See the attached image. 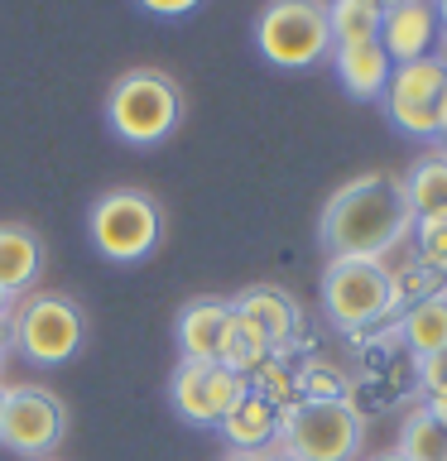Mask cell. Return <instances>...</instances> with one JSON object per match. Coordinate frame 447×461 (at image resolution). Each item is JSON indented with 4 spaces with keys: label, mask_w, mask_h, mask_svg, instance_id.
Wrapping results in <instances>:
<instances>
[{
    "label": "cell",
    "mask_w": 447,
    "mask_h": 461,
    "mask_svg": "<svg viewBox=\"0 0 447 461\" xmlns=\"http://www.w3.org/2000/svg\"><path fill=\"white\" fill-rule=\"evenodd\" d=\"M370 5H375V10H389V5H399V0H370Z\"/></svg>",
    "instance_id": "35"
},
{
    "label": "cell",
    "mask_w": 447,
    "mask_h": 461,
    "mask_svg": "<svg viewBox=\"0 0 447 461\" xmlns=\"http://www.w3.org/2000/svg\"><path fill=\"white\" fill-rule=\"evenodd\" d=\"M5 399H10V384L0 380V428H5Z\"/></svg>",
    "instance_id": "32"
},
{
    "label": "cell",
    "mask_w": 447,
    "mask_h": 461,
    "mask_svg": "<svg viewBox=\"0 0 447 461\" xmlns=\"http://www.w3.org/2000/svg\"><path fill=\"white\" fill-rule=\"evenodd\" d=\"M14 351V341H10V322H0V375H5V360Z\"/></svg>",
    "instance_id": "27"
},
{
    "label": "cell",
    "mask_w": 447,
    "mask_h": 461,
    "mask_svg": "<svg viewBox=\"0 0 447 461\" xmlns=\"http://www.w3.org/2000/svg\"><path fill=\"white\" fill-rule=\"evenodd\" d=\"M395 452H404L409 461H447V423L428 409L424 399L409 403V413H404Z\"/></svg>",
    "instance_id": "19"
},
{
    "label": "cell",
    "mask_w": 447,
    "mask_h": 461,
    "mask_svg": "<svg viewBox=\"0 0 447 461\" xmlns=\"http://www.w3.org/2000/svg\"><path fill=\"white\" fill-rule=\"evenodd\" d=\"M380 101H385V115L399 135L438 144L442 121H447V53L399 63L389 72V86Z\"/></svg>",
    "instance_id": "8"
},
{
    "label": "cell",
    "mask_w": 447,
    "mask_h": 461,
    "mask_svg": "<svg viewBox=\"0 0 447 461\" xmlns=\"http://www.w3.org/2000/svg\"><path fill=\"white\" fill-rule=\"evenodd\" d=\"M279 423H284V409H279V403L265 399L260 389H245L241 403L226 413V423L216 428V432L226 438L231 452L260 456V452H269V447L279 442Z\"/></svg>",
    "instance_id": "14"
},
{
    "label": "cell",
    "mask_w": 447,
    "mask_h": 461,
    "mask_svg": "<svg viewBox=\"0 0 447 461\" xmlns=\"http://www.w3.org/2000/svg\"><path fill=\"white\" fill-rule=\"evenodd\" d=\"M442 53H447V43H442Z\"/></svg>",
    "instance_id": "38"
},
{
    "label": "cell",
    "mask_w": 447,
    "mask_h": 461,
    "mask_svg": "<svg viewBox=\"0 0 447 461\" xmlns=\"http://www.w3.org/2000/svg\"><path fill=\"white\" fill-rule=\"evenodd\" d=\"M409 250L447 279V212H442V216H424V221H414Z\"/></svg>",
    "instance_id": "24"
},
{
    "label": "cell",
    "mask_w": 447,
    "mask_h": 461,
    "mask_svg": "<svg viewBox=\"0 0 447 461\" xmlns=\"http://www.w3.org/2000/svg\"><path fill=\"white\" fill-rule=\"evenodd\" d=\"M269 356H274V351L265 346V337H260V331H251V327H245L241 317H236V322H231V337H226V351H222V366L251 380V375L265 366Z\"/></svg>",
    "instance_id": "22"
},
{
    "label": "cell",
    "mask_w": 447,
    "mask_h": 461,
    "mask_svg": "<svg viewBox=\"0 0 447 461\" xmlns=\"http://www.w3.org/2000/svg\"><path fill=\"white\" fill-rule=\"evenodd\" d=\"M438 149L447 154V121H442V135H438Z\"/></svg>",
    "instance_id": "36"
},
{
    "label": "cell",
    "mask_w": 447,
    "mask_h": 461,
    "mask_svg": "<svg viewBox=\"0 0 447 461\" xmlns=\"http://www.w3.org/2000/svg\"><path fill=\"white\" fill-rule=\"evenodd\" d=\"M409 236L414 212L404 202L399 178L385 168L342 183L317 216V245L327 250V259H380V265H389V255L404 250Z\"/></svg>",
    "instance_id": "1"
},
{
    "label": "cell",
    "mask_w": 447,
    "mask_h": 461,
    "mask_svg": "<svg viewBox=\"0 0 447 461\" xmlns=\"http://www.w3.org/2000/svg\"><path fill=\"white\" fill-rule=\"evenodd\" d=\"M370 461H409L404 452H380V456H370Z\"/></svg>",
    "instance_id": "34"
},
{
    "label": "cell",
    "mask_w": 447,
    "mask_h": 461,
    "mask_svg": "<svg viewBox=\"0 0 447 461\" xmlns=\"http://www.w3.org/2000/svg\"><path fill=\"white\" fill-rule=\"evenodd\" d=\"M202 0H140V10L159 14V20H178V14H193Z\"/></svg>",
    "instance_id": "26"
},
{
    "label": "cell",
    "mask_w": 447,
    "mask_h": 461,
    "mask_svg": "<svg viewBox=\"0 0 447 461\" xmlns=\"http://www.w3.org/2000/svg\"><path fill=\"white\" fill-rule=\"evenodd\" d=\"M399 187H404V202H409L414 221L442 216L447 212V154L442 149H424L409 164V173L399 178Z\"/></svg>",
    "instance_id": "17"
},
{
    "label": "cell",
    "mask_w": 447,
    "mask_h": 461,
    "mask_svg": "<svg viewBox=\"0 0 447 461\" xmlns=\"http://www.w3.org/2000/svg\"><path fill=\"white\" fill-rule=\"evenodd\" d=\"M433 10H438V24H442V43H447V0H433Z\"/></svg>",
    "instance_id": "31"
},
{
    "label": "cell",
    "mask_w": 447,
    "mask_h": 461,
    "mask_svg": "<svg viewBox=\"0 0 447 461\" xmlns=\"http://www.w3.org/2000/svg\"><path fill=\"white\" fill-rule=\"evenodd\" d=\"M68 438V403L53 394L49 384H10L5 399V428H0V447L14 456H53Z\"/></svg>",
    "instance_id": "10"
},
{
    "label": "cell",
    "mask_w": 447,
    "mask_h": 461,
    "mask_svg": "<svg viewBox=\"0 0 447 461\" xmlns=\"http://www.w3.org/2000/svg\"><path fill=\"white\" fill-rule=\"evenodd\" d=\"M14 303H20V298H14V294H5V288H0V322H10V317H14Z\"/></svg>",
    "instance_id": "29"
},
{
    "label": "cell",
    "mask_w": 447,
    "mask_h": 461,
    "mask_svg": "<svg viewBox=\"0 0 447 461\" xmlns=\"http://www.w3.org/2000/svg\"><path fill=\"white\" fill-rule=\"evenodd\" d=\"M298 399H351V375L327 366V360H303L298 366Z\"/></svg>",
    "instance_id": "23"
},
{
    "label": "cell",
    "mask_w": 447,
    "mask_h": 461,
    "mask_svg": "<svg viewBox=\"0 0 447 461\" xmlns=\"http://www.w3.org/2000/svg\"><path fill=\"white\" fill-rule=\"evenodd\" d=\"M323 312L342 337L389 327L395 322V294H389V265L380 259H327L323 265Z\"/></svg>",
    "instance_id": "4"
},
{
    "label": "cell",
    "mask_w": 447,
    "mask_h": 461,
    "mask_svg": "<svg viewBox=\"0 0 447 461\" xmlns=\"http://www.w3.org/2000/svg\"><path fill=\"white\" fill-rule=\"evenodd\" d=\"M395 337L404 341V351H409L414 360L442 351L447 346V288L424 298V303H414V308H404L395 317Z\"/></svg>",
    "instance_id": "18"
},
{
    "label": "cell",
    "mask_w": 447,
    "mask_h": 461,
    "mask_svg": "<svg viewBox=\"0 0 447 461\" xmlns=\"http://www.w3.org/2000/svg\"><path fill=\"white\" fill-rule=\"evenodd\" d=\"M447 288V279L433 265H424L414 250H409V259H399V265H389V294H395V317L404 312V308H414V303H424V298H433V294H442Z\"/></svg>",
    "instance_id": "20"
},
{
    "label": "cell",
    "mask_w": 447,
    "mask_h": 461,
    "mask_svg": "<svg viewBox=\"0 0 447 461\" xmlns=\"http://www.w3.org/2000/svg\"><path fill=\"white\" fill-rule=\"evenodd\" d=\"M380 43L395 68L442 53V24H438L433 0H399V5H389L380 14Z\"/></svg>",
    "instance_id": "12"
},
{
    "label": "cell",
    "mask_w": 447,
    "mask_h": 461,
    "mask_svg": "<svg viewBox=\"0 0 447 461\" xmlns=\"http://www.w3.org/2000/svg\"><path fill=\"white\" fill-rule=\"evenodd\" d=\"M183 121V86L159 68H130L106 92V125L130 149H154Z\"/></svg>",
    "instance_id": "2"
},
{
    "label": "cell",
    "mask_w": 447,
    "mask_h": 461,
    "mask_svg": "<svg viewBox=\"0 0 447 461\" xmlns=\"http://www.w3.org/2000/svg\"><path fill=\"white\" fill-rule=\"evenodd\" d=\"M245 389L251 380L226 370L222 360H178V370L169 375V403L187 428H222Z\"/></svg>",
    "instance_id": "9"
},
{
    "label": "cell",
    "mask_w": 447,
    "mask_h": 461,
    "mask_svg": "<svg viewBox=\"0 0 447 461\" xmlns=\"http://www.w3.org/2000/svg\"><path fill=\"white\" fill-rule=\"evenodd\" d=\"M231 322H236L231 298L202 294V298H193V303H183L178 322H173V337H178L183 360H222L226 337H231Z\"/></svg>",
    "instance_id": "13"
},
{
    "label": "cell",
    "mask_w": 447,
    "mask_h": 461,
    "mask_svg": "<svg viewBox=\"0 0 447 461\" xmlns=\"http://www.w3.org/2000/svg\"><path fill=\"white\" fill-rule=\"evenodd\" d=\"M255 49L279 72H308L332 58L327 0H269L255 20Z\"/></svg>",
    "instance_id": "5"
},
{
    "label": "cell",
    "mask_w": 447,
    "mask_h": 461,
    "mask_svg": "<svg viewBox=\"0 0 447 461\" xmlns=\"http://www.w3.org/2000/svg\"><path fill=\"white\" fill-rule=\"evenodd\" d=\"M231 308L251 331L265 337L269 351H294V341L303 337V308L294 294H284L279 284H251L231 298Z\"/></svg>",
    "instance_id": "11"
},
{
    "label": "cell",
    "mask_w": 447,
    "mask_h": 461,
    "mask_svg": "<svg viewBox=\"0 0 447 461\" xmlns=\"http://www.w3.org/2000/svg\"><path fill=\"white\" fill-rule=\"evenodd\" d=\"M43 274V240L20 221H0V288L24 298Z\"/></svg>",
    "instance_id": "16"
},
{
    "label": "cell",
    "mask_w": 447,
    "mask_h": 461,
    "mask_svg": "<svg viewBox=\"0 0 447 461\" xmlns=\"http://www.w3.org/2000/svg\"><path fill=\"white\" fill-rule=\"evenodd\" d=\"M424 403H428V409H433V413H438L442 423H447V394H442V399H424Z\"/></svg>",
    "instance_id": "30"
},
{
    "label": "cell",
    "mask_w": 447,
    "mask_h": 461,
    "mask_svg": "<svg viewBox=\"0 0 447 461\" xmlns=\"http://www.w3.org/2000/svg\"><path fill=\"white\" fill-rule=\"evenodd\" d=\"M222 461H260V456H251V452H226Z\"/></svg>",
    "instance_id": "33"
},
{
    "label": "cell",
    "mask_w": 447,
    "mask_h": 461,
    "mask_svg": "<svg viewBox=\"0 0 447 461\" xmlns=\"http://www.w3.org/2000/svg\"><path fill=\"white\" fill-rule=\"evenodd\" d=\"M10 341L29 366L53 370L68 366L72 356L82 351L87 341V317L68 294H43V288H29V294L14 303L10 317Z\"/></svg>",
    "instance_id": "6"
},
{
    "label": "cell",
    "mask_w": 447,
    "mask_h": 461,
    "mask_svg": "<svg viewBox=\"0 0 447 461\" xmlns=\"http://www.w3.org/2000/svg\"><path fill=\"white\" fill-rule=\"evenodd\" d=\"M39 461H58V456H39Z\"/></svg>",
    "instance_id": "37"
},
{
    "label": "cell",
    "mask_w": 447,
    "mask_h": 461,
    "mask_svg": "<svg viewBox=\"0 0 447 461\" xmlns=\"http://www.w3.org/2000/svg\"><path fill=\"white\" fill-rule=\"evenodd\" d=\"M414 384H418V394H424V399H442L447 394V346L414 360Z\"/></svg>",
    "instance_id": "25"
},
{
    "label": "cell",
    "mask_w": 447,
    "mask_h": 461,
    "mask_svg": "<svg viewBox=\"0 0 447 461\" xmlns=\"http://www.w3.org/2000/svg\"><path fill=\"white\" fill-rule=\"evenodd\" d=\"M380 14L370 0H327V20H332V49L337 43H366L380 39Z\"/></svg>",
    "instance_id": "21"
},
{
    "label": "cell",
    "mask_w": 447,
    "mask_h": 461,
    "mask_svg": "<svg viewBox=\"0 0 447 461\" xmlns=\"http://www.w3.org/2000/svg\"><path fill=\"white\" fill-rule=\"evenodd\" d=\"M332 68H337L342 86H346V92H351L356 101L385 96L389 72H395V63H389V53H385V43H380V39H366V43H337V49H332Z\"/></svg>",
    "instance_id": "15"
},
{
    "label": "cell",
    "mask_w": 447,
    "mask_h": 461,
    "mask_svg": "<svg viewBox=\"0 0 447 461\" xmlns=\"http://www.w3.org/2000/svg\"><path fill=\"white\" fill-rule=\"evenodd\" d=\"M87 236L111 265H140L164 240V207L144 187H111L87 212Z\"/></svg>",
    "instance_id": "3"
},
{
    "label": "cell",
    "mask_w": 447,
    "mask_h": 461,
    "mask_svg": "<svg viewBox=\"0 0 447 461\" xmlns=\"http://www.w3.org/2000/svg\"><path fill=\"white\" fill-rule=\"evenodd\" d=\"M260 461H303V456H294V452H288L284 442H274L269 452H260Z\"/></svg>",
    "instance_id": "28"
},
{
    "label": "cell",
    "mask_w": 447,
    "mask_h": 461,
    "mask_svg": "<svg viewBox=\"0 0 447 461\" xmlns=\"http://www.w3.org/2000/svg\"><path fill=\"white\" fill-rule=\"evenodd\" d=\"M279 442L303 461H356L366 452V413L351 399H298L284 409Z\"/></svg>",
    "instance_id": "7"
}]
</instances>
